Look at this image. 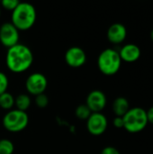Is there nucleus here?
<instances>
[{"label": "nucleus", "instance_id": "1", "mask_svg": "<svg viewBox=\"0 0 153 154\" xmlns=\"http://www.w3.org/2000/svg\"><path fill=\"white\" fill-rule=\"evenodd\" d=\"M33 62V54L31 49L22 43H18L7 50L5 64L8 69L14 73H22L29 69Z\"/></svg>", "mask_w": 153, "mask_h": 154}, {"label": "nucleus", "instance_id": "2", "mask_svg": "<svg viewBox=\"0 0 153 154\" xmlns=\"http://www.w3.org/2000/svg\"><path fill=\"white\" fill-rule=\"evenodd\" d=\"M37 13L35 7L30 3H19L12 12L11 23L18 31H27L31 29L36 22Z\"/></svg>", "mask_w": 153, "mask_h": 154}, {"label": "nucleus", "instance_id": "3", "mask_svg": "<svg viewBox=\"0 0 153 154\" xmlns=\"http://www.w3.org/2000/svg\"><path fill=\"white\" fill-rule=\"evenodd\" d=\"M124 129L130 134L142 132L148 125L147 111L140 106L132 107L123 116Z\"/></svg>", "mask_w": 153, "mask_h": 154}, {"label": "nucleus", "instance_id": "4", "mask_svg": "<svg viewBox=\"0 0 153 154\" xmlns=\"http://www.w3.org/2000/svg\"><path fill=\"white\" fill-rule=\"evenodd\" d=\"M122 60L119 52L112 48L101 51L97 58V67L100 72L106 76L115 75L121 69Z\"/></svg>", "mask_w": 153, "mask_h": 154}, {"label": "nucleus", "instance_id": "5", "mask_svg": "<svg viewBox=\"0 0 153 154\" xmlns=\"http://www.w3.org/2000/svg\"><path fill=\"white\" fill-rule=\"evenodd\" d=\"M29 124V116L26 112L18 109L8 111L3 117V126L10 133L23 131Z\"/></svg>", "mask_w": 153, "mask_h": 154}, {"label": "nucleus", "instance_id": "6", "mask_svg": "<svg viewBox=\"0 0 153 154\" xmlns=\"http://www.w3.org/2000/svg\"><path fill=\"white\" fill-rule=\"evenodd\" d=\"M47 87H48L47 78L40 72L32 73L27 77L25 81V88L27 92L35 97L40 94H43Z\"/></svg>", "mask_w": 153, "mask_h": 154}, {"label": "nucleus", "instance_id": "7", "mask_svg": "<svg viewBox=\"0 0 153 154\" xmlns=\"http://www.w3.org/2000/svg\"><path fill=\"white\" fill-rule=\"evenodd\" d=\"M0 42L7 49L19 43V31L11 22H6L1 24Z\"/></svg>", "mask_w": 153, "mask_h": 154}, {"label": "nucleus", "instance_id": "8", "mask_svg": "<svg viewBox=\"0 0 153 154\" xmlns=\"http://www.w3.org/2000/svg\"><path fill=\"white\" fill-rule=\"evenodd\" d=\"M108 126L106 116L102 113H92L87 120V128L90 134L98 136L103 134Z\"/></svg>", "mask_w": 153, "mask_h": 154}, {"label": "nucleus", "instance_id": "9", "mask_svg": "<svg viewBox=\"0 0 153 154\" xmlns=\"http://www.w3.org/2000/svg\"><path fill=\"white\" fill-rule=\"evenodd\" d=\"M107 98L106 94L101 90L91 91L86 99V106L92 113H101L106 106Z\"/></svg>", "mask_w": 153, "mask_h": 154}, {"label": "nucleus", "instance_id": "10", "mask_svg": "<svg viewBox=\"0 0 153 154\" xmlns=\"http://www.w3.org/2000/svg\"><path fill=\"white\" fill-rule=\"evenodd\" d=\"M65 61L71 68H80L87 61V54L80 47H70L65 53Z\"/></svg>", "mask_w": 153, "mask_h": 154}, {"label": "nucleus", "instance_id": "11", "mask_svg": "<svg viewBox=\"0 0 153 154\" xmlns=\"http://www.w3.org/2000/svg\"><path fill=\"white\" fill-rule=\"evenodd\" d=\"M107 39L113 44H120L124 42L127 36L126 27L120 23L111 24L107 30Z\"/></svg>", "mask_w": 153, "mask_h": 154}, {"label": "nucleus", "instance_id": "12", "mask_svg": "<svg viewBox=\"0 0 153 154\" xmlns=\"http://www.w3.org/2000/svg\"><path fill=\"white\" fill-rule=\"evenodd\" d=\"M118 52L122 61L128 62V63H133L137 61L142 55V51L140 47L134 43L124 44Z\"/></svg>", "mask_w": 153, "mask_h": 154}, {"label": "nucleus", "instance_id": "13", "mask_svg": "<svg viewBox=\"0 0 153 154\" xmlns=\"http://www.w3.org/2000/svg\"><path fill=\"white\" fill-rule=\"evenodd\" d=\"M130 104L127 98L124 97H116L112 105V110L115 116L123 117L130 109Z\"/></svg>", "mask_w": 153, "mask_h": 154}, {"label": "nucleus", "instance_id": "14", "mask_svg": "<svg viewBox=\"0 0 153 154\" xmlns=\"http://www.w3.org/2000/svg\"><path fill=\"white\" fill-rule=\"evenodd\" d=\"M31 104L32 101L30 96H28L27 94H20L14 98V106H16L15 109H18L20 111L26 112L29 109Z\"/></svg>", "mask_w": 153, "mask_h": 154}, {"label": "nucleus", "instance_id": "15", "mask_svg": "<svg viewBox=\"0 0 153 154\" xmlns=\"http://www.w3.org/2000/svg\"><path fill=\"white\" fill-rule=\"evenodd\" d=\"M14 106V97L9 92H5L0 95V108L10 111Z\"/></svg>", "mask_w": 153, "mask_h": 154}, {"label": "nucleus", "instance_id": "16", "mask_svg": "<svg viewBox=\"0 0 153 154\" xmlns=\"http://www.w3.org/2000/svg\"><path fill=\"white\" fill-rule=\"evenodd\" d=\"M92 112L89 110V108L85 105H79L75 111V115L77 116V118L80 119V120H87L88 117L91 116Z\"/></svg>", "mask_w": 153, "mask_h": 154}, {"label": "nucleus", "instance_id": "17", "mask_svg": "<svg viewBox=\"0 0 153 154\" xmlns=\"http://www.w3.org/2000/svg\"><path fill=\"white\" fill-rule=\"evenodd\" d=\"M14 151V143L8 139L0 140V154H13Z\"/></svg>", "mask_w": 153, "mask_h": 154}, {"label": "nucleus", "instance_id": "18", "mask_svg": "<svg viewBox=\"0 0 153 154\" xmlns=\"http://www.w3.org/2000/svg\"><path fill=\"white\" fill-rule=\"evenodd\" d=\"M35 105L39 107V108H45L48 104H49V98L48 97L43 93V94H40L38 96L35 97Z\"/></svg>", "mask_w": 153, "mask_h": 154}, {"label": "nucleus", "instance_id": "19", "mask_svg": "<svg viewBox=\"0 0 153 154\" xmlns=\"http://www.w3.org/2000/svg\"><path fill=\"white\" fill-rule=\"evenodd\" d=\"M19 1L18 0H3L1 2V6L8 11H14L16 6L19 5Z\"/></svg>", "mask_w": 153, "mask_h": 154}, {"label": "nucleus", "instance_id": "20", "mask_svg": "<svg viewBox=\"0 0 153 154\" xmlns=\"http://www.w3.org/2000/svg\"><path fill=\"white\" fill-rule=\"evenodd\" d=\"M8 85H9V80L7 76L0 71V95L7 91Z\"/></svg>", "mask_w": 153, "mask_h": 154}, {"label": "nucleus", "instance_id": "21", "mask_svg": "<svg viewBox=\"0 0 153 154\" xmlns=\"http://www.w3.org/2000/svg\"><path fill=\"white\" fill-rule=\"evenodd\" d=\"M100 154H121V153H120V152H119L116 148H115V147H113V146H106V147H105V148L101 151V153Z\"/></svg>", "mask_w": 153, "mask_h": 154}, {"label": "nucleus", "instance_id": "22", "mask_svg": "<svg viewBox=\"0 0 153 154\" xmlns=\"http://www.w3.org/2000/svg\"><path fill=\"white\" fill-rule=\"evenodd\" d=\"M113 125L115 128H118V129H121V128H124V119L123 117H120V116H115L113 120Z\"/></svg>", "mask_w": 153, "mask_h": 154}, {"label": "nucleus", "instance_id": "23", "mask_svg": "<svg viewBox=\"0 0 153 154\" xmlns=\"http://www.w3.org/2000/svg\"><path fill=\"white\" fill-rule=\"evenodd\" d=\"M147 111V118H148V122L149 124L153 125V106L150 107Z\"/></svg>", "mask_w": 153, "mask_h": 154}, {"label": "nucleus", "instance_id": "24", "mask_svg": "<svg viewBox=\"0 0 153 154\" xmlns=\"http://www.w3.org/2000/svg\"><path fill=\"white\" fill-rule=\"evenodd\" d=\"M151 41L153 42V29L151 30Z\"/></svg>", "mask_w": 153, "mask_h": 154}, {"label": "nucleus", "instance_id": "25", "mask_svg": "<svg viewBox=\"0 0 153 154\" xmlns=\"http://www.w3.org/2000/svg\"><path fill=\"white\" fill-rule=\"evenodd\" d=\"M0 16H1V7H0Z\"/></svg>", "mask_w": 153, "mask_h": 154}]
</instances>
